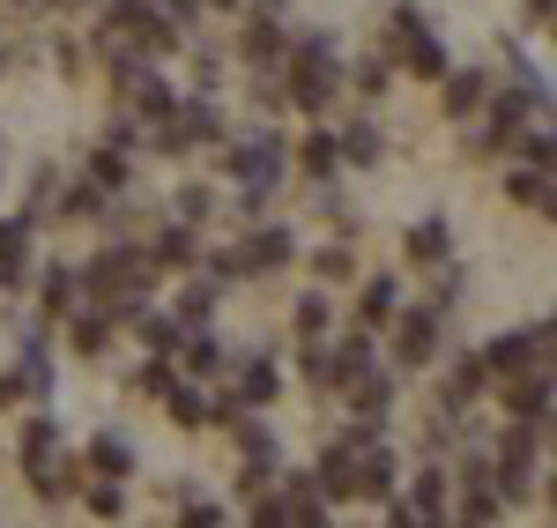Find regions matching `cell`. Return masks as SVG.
<instances>
[{
    "instance_id": "11",
    "label": "cell",
    "mask_w": 557,
    "mask_h": 528,
    "mask_svg": "<svg viewBox=\"0 0 557 528\" xmlns=\"http://www.w3.org/2000/svg\"><path fill=\"white\" fill-rule=\"evenodd\" d=\"M438 83H446V120H469V112L491 105V75H483V67H469V75H454V67H446Z\"/></svg>"
},
{
    "instance_id": "26",
    "label": "cell",
    "mask_w": 557,
    "mask_h": 528,
    "mask_svg": "<svg viewBox=\"0 0 557 528\" xmlns=\"http://www.w3.org/2000/svg\"><path fill=\"white\" fill-rule=\"evenodd\" d=\"M506 194H513L520 209L550 217V172H543V164H528V172H513V179H506Z\"/></svg>"
},
{
    "instance_id": "37",
    "label": "cell",
    "mask_w": 557,
    "mask_h": 528,
    "mask_svg": "<svg viewBox=\"0 0 557 528\" xmlns=\"http://www.w3.org/2000/svg\"><path fill=\"white\" fill-rule=\"evenodd\" d=\"M52 217H104V186H75V194H60V201H52Z\"/></svg>"
},
{
    "instance_id": "14",
    "label": "cell",
    "mask_w": 557,
    "mask_h": 528,
    "mask_svg": "<svg viewBox=\"0 0 557 528\" xmlns=\"http://www.w3.org/2000/svg\"><path fill=\"white\" fill-rule=\"evenodd\" d=\"M67 343L83 357H104V343H112V312L89 306V312H67Z\"/></svg>"
},
{
    "instance_id": "24",
    "label": "cell",
    "mask_w": 557,
    "mask_h": 528,
    "mask_svg": "<svg viewBox=\"0 0 557 528\" xmlns=\"http://www.w3.org/2000/svg\"><path fill=\"white\" fill-rule=\"evenodd\" d=\"M312 484L327 491V506H343V499H349V446H343V440H335L327 454H320V469H312Z\"/></svg>"
},
{
    "instance_id": "1",
    "label": "cell",
    "mask_w": 557,
    "mask_h": 528,
    "mask_svg": "<svg viewBox=\"0 0 557 528\" xmlns=\"http://www.w3.org/2000/svg\"><path fill=\"white\" fill-rule=\"evenodd\" d=\"M223 172L238 179V201H246V209H268V194L283 186V172H290V142L268 134V127L238 134V142L223 149Z\"/></svg>"
},
{
    "instance_id": "9",
    "label": "cell",
    "mask_w": 557,
    "mask_h": 528,
    "mask_svg": "<svg viewBox=\"0 0 557 528\" xmlns=\"http://www.w3.org/2000/svg\"><path fill=\"white\" fill-rule=\"evenodd\" d=\"M246 261H253V275H268V268H290V261H298V231H290V223H268V231H253V238H246Z\"/></svg>"
},
{
    "instance_id": "47",
    "label": "cell",
    "mask_w": 557,
    "mask_h": 528,
    "mask_svg": "<svg viewBox=\"0 0 557 528\" xmlns=\"http://www.w3.org/2000/svg\"><path fill=\"white\" fill-rule=\"evenodd\" d=\"M186 491V499H178V514H186V521H223V506H209V499H194V484H178Z\"/></svg>"
},
{
    "instance_id": "34",
    "label": "cell",
    "mask_w": 557,
    "mask_h": 528,
    "mask_svg": "<svg viewBox=\"0 0 557 528\" xmlns=\"http://www.w3.org/2000/svg\"><path fill=\"white\" fill-rule=\"evenodd\" d=\"M209 312H215V283H194V291L178 298V328L194 335V328H209Z\"/></svg>"
},
{
    "instance_id": "40",
    "label": "cell",
    "mask_w": 557,
    "mask_h": 528,
    "mask_svg": "<svg viewBox=\"0 0 557 528\" xmlns=\"http://www.w3.org/2000/svg\"><path fill=\"white\" fill-rule=\"evenodd\" d=\"M149 15H164L178 38H186V30H194V15H201V0H149Z\"/></svg>"
},
{
    "instance_id": "55",
    "label": "cell",
    "mask_w": 557,
    "mask_h": 528,
    "mask_svg": "<svg viewBox=\"0 0 557 528\" xmlns=\"http://www.w3.org/2000/svg\"><path fill=\"white\" fill-rule=\"evenodd\" d=\"M0 67H8V45H0Z\"/></svg>"
},
{
    "instance_id": "13",
    "label": "cell",
    "mask_w": 557,
    "mask_h": 528,
    "mask_svg": "<svg viewBox=\"0 0 557 528\" xmlns=\"http://www.w3.org/2000/svg\"><path fill=\"white\" fill-rule=\"evenodd\" d=\"M394 312H401V283H394V275H372L364 298H357V328H386Z\"/></svg>"
},
{
    "instance_id": "3",
    "label": "cell",
    "mask_w": 557,
    "mask_h": 528,
    "mask_svg": "<svg viewBox=\"0 0 557 528\" xmlns=\"http://www.w3.org/2000/svg\"><path fill=\"white\" fill-rule=\"evenodd\" d=\"M483 372L491 380H513L528 365H550V320H535V328H513V335H498V343H483Z\"/></svg>"
},
{
    "instance_id": "18",
    "label": "cell",
    "mask_w": 557,
    "mask_h": 528,
    "mask_svg": "<svg viewBox=\"0 0 557 528\" xmlns=\"http://www.w3.org/2000/svg\"><path fill=\"white\" fill-rule=\"evenodd\" d=\"M75 298H83L75 268H45V283H38V306H45V320H67V312H75Z\"/></svg>"
},
{
    "instance_id": "44",
    "label": "cell",
    "mask_w": 557,
    "mask_h": 528,
    "mask_svg": "<svg viewBox=\"0 0 557 528\" xmlns=\"http://www.w3.org/2000/svg\"><path fill=\"white\" fill-rule=\"evenodd\" d=\"M513 142H520V157H528V164H543V172H550V134H543V127H535V134L520 127Z\"/></svg>"
},
{
    "instance_id": "2",
    "label": "cell",
    "mask_w": 557,
    "mask_h": 528,
    "mask_svg": "<svg viewBox=\"0 0 557 528\" xmlns=\"http://www.w3.org/2000/svg\"><path fill=\"white\" fill-rule=\"evenodd\" d=\"M335 89H343L335 38H298V52H290V105H298V112H327Z\"/></svg>"
},
{
    "instance_id": "39",
    "label": "cell",
    "mask_w": 557,
    "mask_h": 528,
    "mask_svg": "<svg viewBox=\"0 0 557 528\" xmlns=\"http://www.w3.org/2000/svg\"><path fill=\"white\" fill-rule=\"evenodd\" d=\"M89 514H104V521H120V514H127V491H120V477H97V484H89Z\"/></svg>"
},
{
    "instance_id": "10",
    "label": "cell",
    "mask_w": 557,
    "mask_h": 528,
    "mask_svg": "<svg viewBox=\"0 0 557 528\" xmlns=\"http://www.w3.org/2000/svg\"><path fill=\"white\" fill-rule=\"evenodd\" d=\"M223 425H231V440H238V454H246V462H275V469H283V446H275V432L260 425L253 409H231Z\"/></svg>"
},
{
    "instance_id": "21",
    "label": "cell",
    "mask_w": 557,
    "mask_h": 528,
    "mask_svg": "<svg viewBox=\"0 0 557 528\" xmlns=\"http://www.w3.org/2000/svg\"><path fill=\"white\" fill-rule=\"evenodd\" d=\"M127 328L141 335V343H149V351H164V357H178V343H186V328H178V320H164V312H149V306L134 312Z\"/></svg>"
},
{
    "instance_id": "49",
    "label": "cell",
    "mask_w": 557,
    "mask_h": 528,
    "mask_svg": "<svg viewBox=\"0 0 557 528\" xmlns=\"http://www.w3.org/2000/svg\"><path fill=\"white\" fill-rule=\"evenodd\" d=\"M498 149H506V134H491V127L469 134V157H498Z\"/></svg>"
},
{
    "instance_id": "28",
    "label": "cell",
    "mask_w": 557,
    "mask_h": 528,
    "mask_svg": "<svg viewBox=\"0 0 557 528\" xmlns=\"http://www.w3.org/2000/svg\"><path fill=\"white\" fill-rule=\"evenodd\" d=\"M127 149H112V142H104V149H97V157H89V186H104V194H127Z\"/></svg>"
},
{
    "instance_id": "35",
    "label": "cell",
    "mask_w": 557,
    "mask_h": 528,
    "mask_svg": "<svg viewBox=\"0 0 557 528\" xmlns=\"http://www.w3.org/2000/svg\"><path fill=\"white\" fill-rule=\"evenodd\" d=\"M172 380H178V365L164 351H149V357H141V372H134V388H141V395H164Z\"/></svg>"
},
{
    "instance_id": "31",
    "label": "cell",
    "mask_w": 557,
    "mask_h": 528,
    "mask_svg": "<svg viewBox=\"0 0 557 528\" xmlns=\"http://www.w3.org/2000/svg\"><path fill=\"white\" fill-rule=\"evenodd\" d=\"M127 97H134V112H141V120H164V112L178 105V97H172V83H157V67H149V75H141V83H134Z\"/></svg>"
},
{
    "instance_id": "25",
    "label": "cell",
    "mask_w": 557,
    "mask_h": 528,
    "mask_svg": "<svg viewBox=\"0 0 557 528\" xmlns=\"http://www.w3.org/2000/svg\"><path fill=\"white\" fill-rule=\"evenodd\" d=\"M335 388H349V380H357V372H364V365H380V357H372V335H364V328H357V335H343V343H335Z\"/></svg>"
},
{
    "instance_id": "38",
    "label": "cell",
    "mask_w": 557,
    "mask_h": 528,
    "mask_svg": "<svg viewBox=\"0 0 557 528\" xmlns=\"http://www.w3.org/2000/svg\"><path fill=\"white\" fill-rule=\"evenodd\" d=\"M238 275H253V261H246V238H238V246H215V261H209V283H238Z\"/></svg>"
},
{
    "instance_id": "15",
    "label": "cell",
    "mask_w": 557,
    "mask_h": 528,
    "mask_svg": "<svg viewBox=\"0 0 557 528\" xmlns=\"http://www.w3.org/2000/svg\"><path fill=\"white\" fill-rule=\"evenodd\" d=\"M386 402H394V380H386L380 365H364V372L349 380V409H357V417H386Z\"/></svg>"
},
{
    "instance_id": "23",
    "label": "cell",
    "mask_w": 557,
    "mask_h": 528,
    "mask_svg": "<svg viewBox=\"0 0 557 528\" xmlns=\"http://www.w3.org/2000/svg\"><path fill=\"white\" fill-rule=\"evenodd\" d=\"M335 149H343V164H380V127L349 120V127H335Z\"/></svg>"
},
{
    "instance_id": "5",
    "label": "cell",
    "mask_w": 557,
    "mask_h": 528,
    "mask_svg": "<svg viewBox=\"0 0 557 528\" xmlns=\"http://www.w3.org/2000/svg\"><path fill=\"white\" fill-rule=\"evenodd\" d=\"M394 328V365H431V351H438V306H409V312H394L386 320Z\"/></svg>"
},
{
    "instance_id": "16",
    "label": "cell",
    "mask_w": 557,
    "mask_h": 528,
    "mask_svg": "<svg viewBox=\"0 0 557 528\" xmlns=\"http://www.w3.org/2000/svg\"><path fill=\"white\" fill-rule=\"evenodd\" d=\"M483 388H491L483 357H475V351H461V357H454V372H446V409H461V402H475Z\"/></svg>"
},
{
    "instance_id": "12",
    "label": "cell",
    "mask_w": 557,
    "mask_h": 528,
    "mask_svg": "<svg viewBox=\"0 0 557 528\" xmlns=\"http://www.w3.org/2000/svg\"><path fill=\"white\" fill-rule=\"evenodd\" d=\"M298 172L305 179H320V186H327V179L343 172V149H335V127H312L298 142Z\"/></svg>"
},
{
    "instance_id": "22",
    "label": "cell",
    "mask_w": 557,
    "mask_h": 528,
    "mask_svg": "<svg viewBox=\"0 0 557 528\" xmlns=\"http://www.w3.org/2000/svg\"><path fill=\"white\" fill-rule=\"evenodd\" d=\"M401 60H409V75H417V83H438V75L454 67V60H446V45L431 38V30H424V38H409V45H401Z\"/></svg>"
},
{
    "instance_id": "30",
    "label": "cell",
    "mask_w": 557,
    "mask_h": 528,
    "mask_svg": "<svg viewBox=\"0 0 557 528\" xmlns=\"http://www.w3.org/2000/svg\"><path fill=\"white\" fill-rule=\"evenodd\" d=\"M52 454H60V425H52V417H30V425H23V469H38Z\"/></svg>"
},
{
    "instance_id": "4",
    "label": "cell",
    "mask_w": 557,
    "mask_h": 528,
    "mask_svg": "<svg viewBox=\"0 0 557 528\" xmlns=\"http://www.w3.org/2000/svg\"><path fill=\"white\" fill-rule=\"evenodd\" d=\"M394 477H401V454L386 440L349 446V499H394Z\"/></svg>"
},
{
    "instance_id": "19",
    "label": "cell",
    "mask_w": 557,
    "mask_h": 528,
    "mask_svg": "<svg viewBox=\"0 0 557 528\" xmlns=\"http://www.w3.org/2000/svg\"><path fill=\"white\" fill-rule=\"evenodd\" d=\"M30 261V223L23 217H0V283H15Z\"/></svg>"
},
{
    "instance_id": "36",
    "label": "cell",
    "mask_w": 557,
    "mask_h": 528,
    "mask_svg": "<svg viewBox=\"0 0 557 528\" xmlns=\"http://www.w3.org/2000/svg\"><path fill=\"white\" fill-rule=\"evenodd\" d=\"M141 15H149V0H97V23L104 30H141Z\"/></svg>"
},
{
    "instance_id": "33",
    "label": "cell",
    "mask_w": 557,
    "mask_h": 528,
    "mask_svg": "<svg viewBox=\"0 0 557 528\" xmlns=\"http://www.w3.org/2000/svg\"><path fill=\"white\" fill-rule=\"evenodd\" d=\"M312 268H320V283H349V275H357V254H349V238L320 246V254H312Z\"/></svg>"
},
{
    "instance_id": "8",
    "label": "cell",
    "mask_w": 557,
    "mask_h": 528,
    "mask_svg": "<svg viewBox=\"0 0 557 528\" xmlns=\"http://www.w3.org/2000/svg\"><path fill=\"white\" fill-rule=\"evenodd\" d=\"M194 261H201V238H194L186 217H172L164 231H157V246H149V268L164 275V268H194Z\"/></svg>"
},
{
    "instance_id": "43",
    "label": "cell",
    "mask_w": 557,
    "mask_h": 528,
    "mask_svg": "<svg viewBox=\"0 0 557 528\" xmlns=\"http://www.w3.org/2000/svg\"><path fill=\"white\" fill-rule=\"evenodd\" d=\"M431 23H424V8H394V45H409V38H424Z\"/></svg>"
},
{
    "instance_id": "52",
    "label": "cell",
    "mask_w": 557,
    "mask_h": 528,
    "mask_svg": "<svg viewBox=\"0 0 557 528\" xmlns=\"http://www.w3.org/2000/svg\"><path fill=\"white\" fill-rule=\"evenodd\" d=\"M201 8H209V15H238V0H201Z\"/></svg>"
},
{
    "instance_id": "45",
    "label": "cell",
    "mask_w": 557,
    "mask_h": 528,
    "mask_svg": "<svg viewBox=\"0 0 557 528\" xmlns=\"http://www.w3.org/2000/svg\"><path fill=\"white\" fill-rule=\"evenodd\" d=\"M386 83H394V67H386V60H364V67H357V89H364V97H380Z\"/></svg>"
},
{
    "instance_id": "17",
    "label": "cell",
    "mask_w": 557,
    "mask_h": 528,
    "mask_svg": "<svg viewBox=\"0 0 557 528\" xmlns=\"http://www.w3.org/2000/svg\"><path fill=\"white\" fill-rule=\"evenodd\" d=\"M238 52H246L253 67H275V52H283V15H253L246 38H238Z\"/></svg>"
},
{
    "instance_id": "29",
    "label": "cell",
    "mask_w": 557,
    "mask_h": 528,
    "mask_svg": "<svg viewBox=\"0 0 557 528\" xmlns=\"http://www.w3.org/2000/svg\"><path fill=\"white\" fill-rule=\"evenodd\" d=\"M290 320H298V335H305V343H320V335L335 328V306H327V291H305Z\"/></svg>"
},
{
    "instance_id": "6",
    "label": "cell",
    "mask_w": 557,
    "mask_h": 528,
    "mask_svg": "<svg viewBox=\"0 0 557 528\" xmlns=\"http://www.w3.org/2000/svg\"><path fill=\"white\" fill-rule=\"evenodd\" d=\"M506 409H513L520 425H550V365H528L506 380Z\"/></svg>"
},
{
    "instance_id": "51",
    "label": "cell",
    "mask_w": 557,
    "mask_h": 528,
    "mask_svg": "<svg viewBox=\"0 0 557 528\" xmlns=\"http://www.w3.org/2000/svg\"><path fill=\"white\" fill-rule=\"evenodd\" d=\"M528 23L543 30V23H550V0H528Z\"/></svg>"
},
{
    "instance_id": "32",
    "label": "cell",
    "mask_w": 557,
    "mask_h": 528,
    "mask_svg": "<svg viewBox=\"0 0 557 528\" xmlns=\"http://www.w3.org/2000/svg\"><path fill=\"white\" fill-rule=\"evenodd\" d=\"M178 351H186V365H178L186 380H215V372H223V351H215L201 328H194V343H178Z\"/></svg>"
},
{
    "instance_id": "48",
    "label": "cell",
    "mask_w": 557,
    "mask_h": 528,
    "mask_svg": "<svg viewBox=\"0 0 557 528\" xmlns=\"http://www.w3.org/2000/svg\"><path fill=\"white\" fill-rule=\"evenodd\" d=\"M246 506H253L260 528H283V521H290V514H283V499H268V491H260V499H246Z\"/></svg>"
},
{
    "instance_id": "41",
    "label": "cell",
    "mask_w": 557,
    "mask_h": 528,
    "mask_svg": "<svg viewBox=\"0 0 557 528\" xmlns=\"http://www.w3.org/2000/svg\"><path fill=\"white\" fill-rule=\"evenodd\" d=\"M215 209V186H178V217L186 223H201Z\"/></svg>"
},
{
    "instance_id": "46",
    "label": "cell",
    "mask_w": 557,
    "mask_h": 528,
    "mask_svg": "<svg viewBox=\"0 0 557 528\" xmlns=\"http://www.w3.org/2000/svg\"><path fill=\"white\" fill-rule=\"evenodd\" d=\"M104 142H112V149H134V142H141V120H134V112H120V120L104 127Z\"/></svg>"
},
{
    "instance_id": "7",
    "label": "cell",
    "mask_w": 557,
    "mask_h": 528,
    "mask_svg": "<svg viewBox=\"0 0 557 528\" xmlns=\"http://www.w3.org/2000/svg\"><path fill=\"white\" fill-rule=\"evenodd\" d=\"M401 254H409V268L454 261V231H446V217H417V223H409V238H401Z\"/></svg>"
},
{
    "instance_id": "53",
    "label": "cell",
    "mask_w": 557,
    "mask_h": 528,
    "mask_svg": "<svg viewBox=\"0 0 557 528\" xmlns=\"http://www.w3.org/2000/svg\"><path fill=\"white\" fill-rule=\"evenodd\" d=\"M283 8H290V0H260V15H283Z\"/></svg>"
},
{
    "instance_id": "20",
    "label": "cell",
    "mask_w": 557,
    "mask_h": 528,
    "mask_svg": "<svg viewBox=\"0 0 557 528\" xmlns=\"http://www.w3.org/2000/svg\"><path fill=\"white\" fill-rule=\"evenodd\" d=\"M89 469H97V477H127L134 469L127 432H97V440H89Z\"/></svg>"
},
{
    "instance_id": "50",
    "label": "cell",
    "mask_w": 557,
    "mask_h": 528,
    "mask_svg": "<svg viewBox=\"0 0 557 528\" xmlns=\"http://www.w3.org/2000/svg\"><path fill=\"white\" fill-rule=\"evenodd\" d=\"M8 402H23V380H15V372H0V409H8Z\"/></svg>"
},
{
    "instance_id": "42",
    "label": "cell",
    "mask_w": 557,
    "mask_h": 528,
    "mask_svg": "<svg viewBox=\"0 0 557 528\" xmlns=\"http://www.w3.org/2000/svg\"><path fill=\"white\" fill-rule=\"evenodd\" d=\"M305 380L312 388H335V357L320 351V343H305Z\"/></svg>"
},
{
    "instance_id": "27",
    "label": "cell",
    "mask_w": 557,
    "mask_h": 528,
    "mask_svg": "<svg viewBox=\"0 0 557 528\" xmlns=\"http://www.w3.org/2000/svg\"><path fill=\"white\" fill-rule=\"evenodd\" d=\"M164 409H172V425H186V432H201V425H209V402L194 395V388H186V380H172V388H164Z\"/></svg>"
},
{
    "instance_id": "54",
    "label": "cell",
    "mask_w": 557,
    "mask_h": 528,
    "mask_svg": "<svg viewBox=\"0 0 557 528\" xmlns=\"http://www.w3.org/2000/svg\"><path fill=\"white\" fill-rule=\"evenodd\" d=\"M52 8H83V0H52Z\"/></svg>"
}]
</instances>
